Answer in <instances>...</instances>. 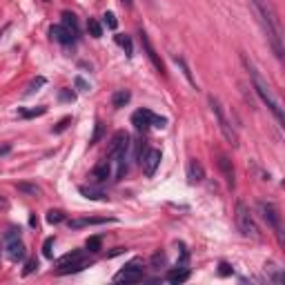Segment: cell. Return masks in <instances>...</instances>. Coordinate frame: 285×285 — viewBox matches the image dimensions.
<instances>
[{"label": "cell", "instance_id": "obj_1", "mask_svg": "<svg viewBox=\"0 0 285 285\" xmlns=\"http://www.w3.org/2000/svg\"><path fill=\"white\" fill-rule=\"evenodd\" d=\"M252 9L254 13L259 16V22L263 25V31L268 36L270 45H272L274 54L277 58H283V40H281V27H279V20H277V13H274L272 4L268 0H250Z\"/></svg>", "mask_w": 285, "mask_h": 285}, {"label": "cell", "instance_id": "obj_2", "mask_svg": "<svg viewBox=\"0 0 285 285\" xmlns=\"http://www.w3.org/2000/svg\"><path fill=\"white\" fill-rule=\"evenodd\" d=\"M241 60H243V65H245V69H248V74H250V78H252V87H254V92L259 94V98L268 105V109L274 114V118H277L279 123H285V116H283V107H281V103H279V98L274 96V92L270 89V85L265 83V78L259 74V69L254 67V65L248 60V56H241Z\"/></svg>", "mask_w": 285, "mask_h": 285}, {"label": "cell", "instance_id": "obj_3", "mask_svg": "<svg viewBox=\"0 0 285 285\" xmlns=\"http://www.w3.org/2000/svg\"><path fill=\"white\" fill-rule=\"evenodd\" d=\"M234 218H236V227H239V232L245 236V239H254V241L261 239L259 225H256V221H254V216H252L250 207L245 205L243 201L236 203V214H234Z\"/></svg>", "mask_w": 285, "mask_h": 285}, {"label": "cell", "instance_id": "obj_4", "mask_svg": "<svg viewBox=\"0 0 285 285\" xmlns=\"http://www.w3.org/2000/svg\"><path fill=\"white\" fill-rule=\"evenodd\" d=\"M210 101V107H212V114H214V118H216V123H218V130H221V134L225 136L227 141L232 142V145H239V134H236V130L232 127V123L227 121V116H225V112H223V105H221V101L218 98H214L210 96L207 98Z\"/></svg>", "mask_w": 285, "mask_h": 285}, {"label": "cell", "instance_id": "obj_5", "mask_svg": "<svg viewBox=\"0 0 285 285\" xmlns=\"http://www.w3.org/2000/svg\"><path fill=\"white\" fill-rule=\"evenodd\" d=\"M132 123H134V127L139 132H147L149 127H158V130H163V127L167 125V118L156 116V114L149 112V109H139V112L132 116Z\"/></svg>", "mask_w": 285, "mask_h": 285}, {"label": "cell", "instance_id": "obj_6", "mask_svg": "<svg viewBox=\"0 0 285 285\" xmlns=\"http://www.w3.org/2000/svg\"><path fill=\"white\" fill-rule=\"evenodd\" d=\"M4 245H7V256H9V261L18 263V261L25 259V243L20 241V230L11 227V230L4 234Z\"/></svg>", "mask_w": 285, "mask_h": 285}, {"label": "cell", "instance_id": "obj_7", "mask_svg": "<svg viewBox=\"0 0 285 285\" xmlns=\"http://www.w3.org/2000/svg\"><path fill=\"white\" fill-rule=\"evenodd\" d=\"M256 207H259V212H261V218L281 236V212H279V207L270 201H259Z\"/></svg>", "mask_w": 285, "mask_h": 285}, {"label": "cell", "instance_id": "obj_8", "mask_svg": "<svg viewBox=\"0 0 285 285\" xmlns=\"http://www.w3.org/2000/svg\"><path fill=\"white\" fill-rule=\"evenodd\" d=\"M145 279V274H142V268H141V263L139 261H132L130 265H125V270H121V272L114 277V281L116 283H139Z\"/></svg>", "mask_w": 285, "mask_h": 285}, {"label": "cell", "instance_id": "obj_9", "mask_svg": "<svg viewBox=\"0 0 285 285\" xmlns=\"http://www.w3.org/2000/svg\"><path fill=\"white\" fill-rule=\"evenodd\" d=\"M85 261H83V254L80 252H74V254H67L63 261H60V268H58V274H71V272H78V270L85 268Z\"/></svg>", "mask_w": 285, "mask_h": 285}, {"label": "cell", "instance_id": "obj_10", "mask_svg": "<svg viewBox=\"0 0 285 285\" xmlns=\"http://www.w3.org/2000/svg\"><path fill=\"white\" fill-rule=\"evenodd\" d=\"M160 151L158 149H147L145 154L141 156V165H142V172L147 174V176H154L156 174V169H158V165H160Z\"/></svg>", "mask_w": 285, "mask_h": 285}, {"label": "cell", "instance_id": "obj_11", "mask_svg": "<svg viewBox=\"0 0 285 285\" xmlns=\"http://www.w3.org/2000/svg\"><path fill=\"white\" fill-rule=\"evenodd\" d=\"M139 36H141V45H142V49H145L147 58H149V60H151V65H154V67L158 69L160 74H163V71H165V67H163V60H160V56L156 54L154 45H151V42H149V38H147V34L141 29V31H139Z\"/></svg>", "mask_w": 285, "mask_h": 285}, {"label": "cell", "instance_id": "obj_12", "mask_svg": "<svg viewBox=\"0 0 285 285\" xmlns=\"http://www.w3.org/2000/svg\"><path fill=\"white\" fill-rule=\"evenodd\" d=\"M187 180L192 185H196V183H203L205 180V169H203V165H201V160H196V158H192L187 163Z\"/></svg>", "mask_w": 285, "mask_h": 285}, {"label": "cell", "instance_id": "obj_13", "mask_svg": "<svg viewBox=\"0 0 285 285\" xmlns=\"http://www.w3.org/2000/svg\"><path fill=\"white\" fill-rule=\"evenodd\" d=\"M218 167H221L223 176H225V183L230 185V187H234L236 185V174H234V165H232V160L227 158L225 154L218 156Z\"/></svg>", "mask_w": 285, "mask_h": 285}, {"label": "cell", "instance_id": "obj_14", "mask_svg": "<svg viewBox=\"0 0 285 285\" xmlns=\"http://www.w3.org/2000/svg\"><path fill=\"white\" fill-rule=\"evenodd\" d=\"M49 36L54 38L56 42H60V45H71V42L76 40V36L71 34V31L65 29L63 25H54V27H51V29H49Z\"/></svg>", "mask_w": 285, "mask_h": 285}, {"label": "cell", "instance_id": "obj_15", "mask_svg": "<svg viewBox=\"0 0 285 285\" xmlns=\"http://www.w3.org/2000/svg\"><path fill=\"white\" fill-rule=\"evenodd\" d=\"M109 176H112V163H109V160H101V163L92 169V180L94 183H105Z\"/></svg>", "mask_w": 285, "mask_h": 285}, {"label": "cell", "instance_id": "obj_16", "mask_svg": "<svg viewBox=\"0 0 285 285\" xmlns=\"http://www.w3.org/2000/svg\"><path fill=\"white\" fill-rule=\"evenodd\" d=\"M105 218H74L69 221V227L71 230H80V227H89V225H103Z\"/></svg>", "mask_w": 285, "mask_h": 285}, {"label": "cell", "instance_id": "obj_17", "mask_svg": "<svg viewBox=\"0 0 285 285\" xmlns=\"http://www.w3.org/2000/svg\"><path fill=\"white\" fill-rule=\"evenodd\" d=\"M130 101H132V94L127 92V89H118V92H116V94H114V96H112V105L116 107V109L125 107V105H127V103H130Z\"/></svg>", "mask_w": 285, "mask_h": 285}, {"label": "cell", "instance_id": "obj_18", "mask_svg": "<svg viewBox=\"0 0 285 285\" xmlns=\"http://www.w3.org/2000/svg\"><path fill=\"white\" fill-rule=\"evenodd\" d=\"M63 27H65L67 31H71L74 36H78V20H76L74 13L63 11Z\"/></svg>", "mask_w": 285, "mask_h": 285}, {"label": "cell", "instance_id": "obj_19", "mask_svg": "<svg viewBox=\"0 0 285 285\" xmlns=\"http://www.w3.org/2000/svg\"><path fill=\"white\" fill-rule=\"evenodd\" d=\"M176 268H178V265H176ZM187 279H189V270L187 268H178V270H174V272L167 274L169 283H185Z\"/></svg>", "mask_w": 285, "mask_h": 285}, {"label": "cell", "instance_id": "obj_20", "mask_svg": "<svg viewBox=\"0 0 285 285\" xmlns=\"http://www.w3.org/2000/svg\"><path fill=\"white\" fill-rule=\"evenodd\" d=\"M149 263H151V268H154V270H160V268H165V263H167V256L158 250V252H154V254H151Z\"/></svg>", "mask_w": 285, "mask_h": 285}, {"label": "cell", "instance_id": "obj_21", "mask_svg": "<svg viewBox=\"0 0 285 285\" xmlns=\"http://www.w3.org/2000/svg\"><path fill=\"white\" fill-rule=\"evenodd\" d=\"M116 42L123 47V49H125V54L130 56V58H132V56H134V47H132V40H130V38H127V36L118 34V36H116Z\"/></svg>", "mask_w": 285, "mask_h": 285}, {"label": "cell", "instance_id": "obj_22", "mask_svg": "<svg viewBox=\"0 0 285 285\" xmlns=\"http://www.w3.org/2000/svg\"><path fill=\"white\" fill-rule=\"evenodd\" d=\"M80 194H85V196L92 198V201H103V198H105V194H103L101 189H94V187H80Z\"/></svg>", "mask_w": 285, "mask_h": 285}, {"label": "cell", "instance_id": "obj_23", "mask_svg": "<svg viewBox=\"0 0 285 285\" xmlns=\"http://www.w3.org/2000/svg\"><path fill=\"white\" fill-rule=\"evenodd\" d=\"M63 221H65V214L60 210H49L47 212V223H49V225H58V223H63Z\"/></svg>", "mask_w": 285, "mask_h": 285}, {"label": "cell", "instance_id": "obj_24", "mask_svg": "<svg viewBox=\"0 0 285 285\" xmlns=\"http://www.w3.org/2000/svg\"><path fill=\"white\" fill-rule=\"evenodd\" d=\"M87 29H89V34H92L94 38H101V36H103V27H101V22L94 20V18H89V20H87Z\"/></svg>", "mask_w": 285, "mask_h": 285}, {"label": "cell", "instance_id": "obj_25", "mask_svg": "<svg viewBox=\"0 0 285 285\" xmlns=\"http://www.w3.org/2000/svg\"><path fill=\"white\" fill-rule=\"evenodd\" d=\"M265 272H270V279H272L274 283H283V274L279 272L277 265H268V268H265Z\"/></svg>", "mask_w": 285, "mask_h": 285}, {"label": "cell", "instance_id": "obj_26", "mask_svg": "<svg viewBox=\"0 0 285 285\" xmlns=\"http://www.w3.org/2000/svg\"><path fill=\"white\" fill-rule=\"evenodd\" d=\"M101 248H103V243H101V239H98V236H92V239H87V250L92 252V254L101 252Z\"/></svg>", "mask_w": 285, "mask_h": 285}, {"label": "cell", "instance_id": "obj_27", "mask_svg": "<svg viewBox=\"0 0 285 285\" xmlns=\"http://www.w3.org/2000/svg\"><path fill=\"white\" fill-rule=\"evenodd\" d=\"M174 60H176V65H178V67H180V69H183L185 78H187V80H189V83H192V85H196V83H194V78H192V71H189V67H187V63H185V60H183V58H174Z\"/></svg>", "mask_w": 285, "mask_h": 285}, {"label": "cell", "instance_id": "obj_28", "mask_svg": "<svg viewBox=\"0 0 285 285\" xmlns=\"http://www.w3.org/2000/svg\"><path fill=\"white\" fill-rule=\"evenodd\" d=\"M45 112H47L45 107H38V109H29V112H25V109H20V112H18V114H20L22 118H34V116H42V114H45Z\"/></svg>", "mask_w": 285, "mask_h": 285}, {"label": "cell", "instance_id": "obj_29", "mask_svg": "<svg viewBox=\"0 0 285 285\" xmlns=\"http://www.w3.org/2000/svg\"><path fill=\"white\" fill-rule=\"evenodd\" d=\"M51 248H54V239H47L45 245H42V254H45L47 259H51V256H54V250H51Z\"/></svg>", "mask_w": 285, "mask_h": 285}, {"label": "cell", "instance_id": "obj_30", "mask_svg": "<svg viewBox=\"0 0 285 285\" xmlns=\"http://www.w3.org/2000/svg\"><path fill=\"white\" fill-rule=\"evenodd\" d=\"M103 20H105V25L109 27V29H116V27H118V20H116V16H114V13H105V16H103Z\"/></svg>", "mask_w": 285, "mask_h": 285}, {"label": "cell", "instance_id": "obj_31", "mask_svg": "<svg viewBox=\"0 0 285 285\" xmlns=\"http://www.w3.org/2000/svg\"><path fill=\"white\" fill-rule=\"evenodd\" d=\"M18 189H20V192H27V194H34V196L36 194H40V189H38L36 185H27V183H20L18 185Z\"/></svg>", "mask_w": 285, "mask_h": 285}, {"label": "cell", "instance_id": "obj_32", "mask_svg": "<svg viewBox=\"0 0 285 285\" xmlns=\"http://www.w3.org/2000/svg\"><path fill=\"white\" fill-rule=\"evenodd\" d=\"M45 83H47V80L42 78V76H38V78L34 80V83L29 85V89H27V94H34V92H38V87H42V85H45Z\"/></svg>", "mask_w": 285, "mask_h": 285}, {"label": "cell", "instance_id": "obj_33", "mask_svg": "<svg viewBox=\"0 0 285 285\" xmlns=\"http://www.w3.org/2000/svg\"><path fill=\"white\" fill-rule=\"evenodd\" d=\"M218 274H221V277H230V274H232V265L225 263V261L218 263Z\"/></svg>", "mask_w": 285, "mask_h": 285}, {"label": "cell", "instance_id": "obj_34", "mask_svg": "<svg viewBox=\"0 0 285 285\" xmlns=\"http://www.w3.org/2000/svg\"><path fill=\"white\" fill-rule=\"evenodd\" d=\"M101 139H103V125H101V123H96V132H94V136H92V141H89V142H92V145H96Z\"/></svg>", "mask_w": 285, "mask_h": 285}, {"label": "cell", "instance_id": "obj_35", "mask_svg": "<svg viewBox=\"0 0 285 285\" xmlns=\"http://www.w3.org/2000/svg\"><path fill=\"white\" fill-rule=\"evenodd\" d=\"M69 123H71V118H63V121H60L58 125L54 127V132H56V134H60V132H65V130H67V125H69Z\"/></svg>", "mask_w": 285, "mask_h": 285}, {"label": "cell", "instance_id": "obj_36", "mask_svg": "<svg viewBox=\"0 0 285 285\" xmlns=\"http://www.w3.org/2000/svg\"><path fill=\"white\" fill-rule=\"evenodd\" d=\"M34 270H38V261H36V259H29V261L25 263V274H31Z\"/></svg>", "mask_w": 285, "mask_h": 285}, {"label": "cell", "instance_id": "obj_37", "mask_svg": "<svg viewBox=\"0 0 285 285\" xmlns=\"http://www.w3.org/2000/svg\"><path fill=\"white\" fill-rule=\"evenodd\" d=\"M76 87H80V89H83V92H85V89H89V85L85 83L83 78H76Z\"/></svg>", "mask_w": 285, "mask_h": 285}, {"label": "cell", "instance_id": "obj_38", "mask_svg": "<svg viewBox=\"0 0 285 285\" xmlns=\"http://www.w3.org/2000/svg\"><path fill=\"white\" fill-rule=\"evenodd\" d=\"M60 98H63V101H74V94H69V92H63V94H60Z\"/></svg>", "mask_w": 285, "mask_h": 285}, {"label": "cell", "instance_id": "obj_39", "mask_svg": "<svg viewBox=\"0 0 285 285\" xmlns=\"http://www.w3.org/2000/svg\"><path fill=\"white\" fill-rule=\"evenodd\" d=\"M121 2H123V4H125V7H127V9H130V7H132V4H134V0H121Z\"/></svg>", "mask_w": 285, "mask_h": 285}, {"label": "cell", "instance_id": "obj_40", "mask_svg": "<svg viewBox=\"0 0 285 285\" xmlns=\"http://www.w3.org/2000/svg\"><path fill=\"white\" fill-rule=\"evenodd\" d=\"M4 207H7V201H4V198L0 196V210H4Z\"/></svg>", "mask_w": 285, "mask_h": 285}]
</instances>
